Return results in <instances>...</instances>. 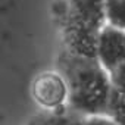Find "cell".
Masks as SVG:
<instances>
[{
    "instance_id": "1",
    "label": "cell",
    "mask_w": 125,
    "mask_h": 125,
    "mask_svg": "<svg viewBox=\"0 0 125 125\" xmlns=\"http://www.w3.org/2000/svg\"><path fill=\"white\" fill-rule=\"evenodd\" d=\"M57 71L68 85L66 106L83 115H106L113 91L110 74L97 59L71 54L62 49L57 56Z\"/></svg>"
},
{
    "instance_id": "2",
    "label": "cell",
    "mask_w": 125,
    "mask_h": 125,
    "mask_svg": "<svg viewBox=\"0 0 125 125\" xmlns=\"http://www.w3.org/2000/svg\"><path fill=\"white\" fill-rule=\"evenodd\" d=\"M62 37V49L71 54L97 59V44L102 30L80 24L68 18H57Z\"/></svg>"
},
{
    "instance_id": "3",
    "label": "cell",
    "mask_w": 125,
    "mask_h": 125,
    "mask_svg": "<svg viewBox=\"0 0 125 125\" xmlns=\"http://www.w3.org/2000/svg\"><path fill=\"white\" fill-rule=\"evenodd\" d=\"M31 94L44 110H56L68 103V85L59 71L38 74L32 81Z\"/></svg>"
},
{
    "instance_id": "4",
    "label": "cell",
    "mask_w": 125,
    "mask_h": 125,
    "mask_svg": "<svg viewBox=\"0 0 125 125\" xmlns=\"http://www.w3.org/2000/svg\"><path fill=\"white\" fill-rule=\"evenodd\" d=\"M104 6L106 0H63L57 18H68L102 30L107 24Z\"/></svg>"
},
{
    "instance_id": "5",
    "label": "cell",
    "mask_w": 125,
    "mask_h": 125,
    "mask_svg": "<svg viewBox=\"0 0 125 125\" xmlns=\"http://www.w3.org/2000/svg\"><path fill=\"white\" fill-rule=\"evenodd\" d=\"M97 60L106 71H113L125 62V31L106 24L99 35Z\"/></svg>"
},
{
    "instance_id": "6",
    "label": "cell",
    "mask_w": 125,
    "mask_h": 125,
    "mask_svg": "<svg viewBox=\"0 0 125 125\" xmlns=\"http://www.w3.org/2000/svg\"><path fill=\"white\" fill-rule=\"evenodd\" d=\"M84 119L85 116L65 106L56 110H44L32 116L27 125H83Z\"/></svg>"
},
{
    "instance_id": "7",
    "label": "cell",
    "mask_w": 125,
    "mask_h": 125,
    "mask_svg": "<svg viewBox=\"0 0 125 125\" xmlns=\"http://www.w3.org/2000/svg\"><path fill=\"white\" fill-rule=\"evenodd\" d=\"M106 21L125 31V0H106Z\"/></svg>"
},
{
    "instance_id": "8",
    "label": "cell",
    "mask_w": 125,
    "mask_h": 125,
    "mask_svg": "<svg viewBox=\"0 0 125 125\" xmlns=\"http://www.w3.org/2000/svg\"><path fill=\"white\" fill-rule=\"evenodd\" d=\"M106 115L112 118L118 125H125V93L113 88Z\"/></svg>"
},
{
    "instance_id": "9",
    "label": "cell",
    "mask_w": 125,
    "mask_h": 125,
    "mask_svg": "<svg viewBox=\"0 0 125 125\" xmlns=\"http://www.w3.org/2000/svg\"><path fill=\"white\" fill-rule=\"evenodd\" d=\"M109 74H110L112 87L115 90H118V91L125 93V62H124V63H121L119 66H116Z\"/></svg>"
},
{
    "instance_id": "10",
    "label": "cell",
    "mask_w": 125,
    "mask_h": 125,
    "mask_svg": "<svg viewBox=\"0 0 125 125\" xmlns=\"http://www.w3.org/2000/svg\"><path fill=\"white\" fill-rule=\"evenodd\" d=\"M83 125H118V124L107 115H96V116H85Z\"/></svg>"
}]
</instances>
